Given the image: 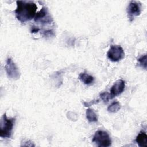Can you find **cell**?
Listing matches in <instances>:
<instances>
[{"instance_id":"17","label":"cell","mask_w":147,"mask_h":147,"mask_svg":"<svg viewBox=\"0 0 147 147\" xmlns=\"http://www.w3.org/2000/svg\"><path fill=\"white\" fill-rule=\"evenodd\" d=\"M40 30V28H38V27L33 26V27H32V28H31L30 32H31V33H37V32H38Z\"/></svg>"},{"instance_id":"7","label":"cell","mask_w":147,"mask_h":147,"mask_svg":"<svg viewBox=\"0 0 147 147\" xmlns=\"http://www.w3.org/2000/svg\"><path fill=\"white\" fill-rule=\"evenodd\" d=\"M127 13L130 21H133L135 17L139 16L141 13L140 3L134 1H131L127 6Z\"/></svg>"},{"instance_id":"2","label":"cell","mask_w":147,"mask_h":147,"mask_svg":"<svg viewBox=\"0 0 147 147\" xmlns=\"http://www.w3.org/2000/svg\"><path fill=\"white\" fill-rule=\"evenodd\" d=\"M15 118H8L5 113L1 119L0 137L2 138H10L12 134Z\"/></svg>"},{"instance_id":"14","label":"cell","mask_w":147,"mask_h":147,"mask_svg":"<svg viewBox=\"0 0 147 147\" xmlns=\"http://www.w3.org/2000/svg\"><path fill=\"white\" fill-rule=\"evenodd\" d=\"M100 97L102 99V100L105 103L109 102L110 99H111L113 98L111 95V94L107 92H104L100 94Z\"/></svg>"},{"instance_id":"3","label":"cell","mask_w":147,"mask_h":147,"mask_svg":"<svg viewBox=\"0 0 147 147\" xmlns=\"http://www.w3.org/2000/svg\"><path fill=\"white\" fill-rule=\"evenodd\" d=\"M92 142L99 147H108L111 145V139L109 134L105 131H96L92 138Z\"/></svg>"},{"instance_id":"13","label":"cell","mask_w":147,"mask_h":147,"mask_svg":"<svg viewBox=\"0 0 147 147\" xmlns=\"http://www.w3.org/2000/svg\"><path fill=\"white\" fill-rule=\"evenodd\" d=\"M138 64L140 67L144 68V69H146V55H143L141 56L138 59Z\"/></svg>"},{"instance_id":"9","label":"cell","mask_w":147,"mask_h":147,"mask_svg":"<svg viewBox=\"0 0 147 147\" xmlns=\"http://www.w3.org/2000/svg\"><path fill=\"white\" fill-rule=\"evenodd\" d=\"M135 141L140 147L147 146V134L144 131H140L137 136Z\"/></svg>"},{"instance_id":"1","label":"cell","mask_w":147,"mask_h":147,"mask_svg":"<svg viewBox=\"0 0 147 147\" xmlns=\"http://www.w3.org/2000/svg\"><path fill=\"white\" fill-rule=\"evenodd\" d=\"M16 4L17 7L14 13L18 21L24 23L34 18L37 9L36 3L32 1H17Z\"/></svg>"},{"instance_id":"16","label":"cell","mask_w":147,"mask_h":147,"mask_svg":"<svg viewBox=\"0 0 147 147\" xmlns=\"http://www.w3.org/2000/svg\"><path fill=\"white\" fill-rule=\"evenodd\" d=\"M99 102V100H97L96 101L95 100H92V102H83V104L84 105V106H90L91 105H93L94 103H96Z\"/></svg>"},{"instance_id":"8","label":"cell","mask_w":147,"mask_h":147,"mask_svg":"<svg viewBox=\"0 0 147 147\" xmlns=\"http://www.w3.org/2000/svg\"><path fill=\"white\" fill-rule=\"evenodd\" d=\"M125 82L122 79L117 80L111 86L110 94L113 98H114L121 94L125 90Z\"/></svg>"},{"instance_id":"12","label":"cell","mask_w":147,"mask_h":147,"mask_svg":"<svg viewBox=\"0 0 147 147\" xmlns=\"http://www.w3.org/2000/svg\"><path fill=\"white\" fill-rule=\"evenodd\" d=\"M121 109V105L118 101H114L107 107V111L110 113H116Z\"/></svg>"},{"instance_id":"10","label":"cell","mask_w":147,"mask_h":147,"mask_svg":"<svg viewBox=\"0 0 147 147\" xmlns=\"http://www.w3.org/2000/svg\"><path fill=\"white\" fill-rule=\"evenodd\" d=\"M79 79L85 84L89 85L92 84L94 81V77L86 72L80 73L79 75Z\"/></svg>"},{"instance_id":"6","label":"cell","mask_w":147,"mask_h":147,"mask_svg":"<svg viewBox=\"0 0 147 147\" xmlns=\"http://www.w3.org/2000/svg\"><path fill=\"white\" fill-rule=\"evenodd\" d=\"M34 21L38 24L42 25L50 24L53 21V19L50 16L47 8L43 7L34 17Z\"/></svg>"},{"instance_id":"5","label":"cell","mask_w":147,"mask_h":147,"mask_svg":"<svg viewBox=\"0 0 147 147\" xmlns=\"http://www.w3.org/2000/svg\"><path fill=\"white\" fill-rule=\"evenodd\" d=\"M7 75L10 79L17 80L20 78V73L19 69L11 58H7L5 66Z\"/></svg>"},{"instance_id":"11","label":"cell","mask_w":147,"mask_h":147,"mask_svg":"<svg viewBox=\"0 0 147 147\" xmlns=\"http://www.w3.org/2000/svg\"><path fill=\"white\" fill-rule=\"evenodd\" d=\"M86 114L87 119L90 122H95L98 121L97 115L92 109H87L86 112Z\"/></svg>"},{"instance_id":"4","label":"cell","mask_w":147,"mask_h":147,"mask_svg":"<svg viewBox=\"0 0 147 147\" xmlns=\"http://www.w3.org/2000/svg\"><path fill=\"white\" fill-rule=\"evenodd\" d=\"M107 56L113 62H118L124 58L125 52L123 48L118 45H111L107 53Z\"/></svg>"},{"instance_id":"15","label":"cell","mask_w":147,"mask_h":147,"mask_svg":"<svg viewBox=\"0 0 147 147\" xmlns=\"http://www.w3.org/2000/svg\"><path fill=\"white\" fill-rule=\"evenodd\" d=\"M42 35L46 37H51L55 36V33L52 29H48L43 31Z\"/></svg>"}]
</instances>
